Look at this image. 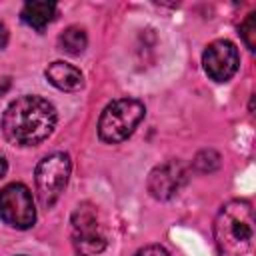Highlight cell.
I'll use <instances>...</instances> for the list:
<instances>
[{
    "label": "cell",
    "instance_id": "1",
    "mask_svg": "<svg viewBox=\"0 0 256 256\" xmlns=\"http://www.w3.org/2000/svg\"><path fill=\"white\" fill-rule=\"evenodd\" d=\"M56 108L40 96L16 98L2 116V130L8 142L16 146H36L56 128Z\"/></svg>",
    "mask_w": 256,
    "mask_h": 256
},
{
    "label": "cell",
    "instance_id": "2",
    "mask_svg": "<svg viewBox=\"0 0 256 256\" xmlns=\"http://www.w3.org/2000/svg\"><path fill=\"white\" fill-rule=\"evenodd\" d=\"M214 242L220 256L256 254V220L250 202L230 200L218 210L214 220Z\"/></svg>",
    "mask_w": 256,
    "mask_h": 256
},
{
    "label": "cell",
    "instance_id": "3",
    "mask_svg": "<svg viewBox=\"0 0 256 256\" xmlns=\"http://www.w3.org/2000/svg\"><path fill=\"white\" fill-rule=\"evenodd\" d=\"M146 114V108L136 98H118L110 102L98 120V136L106 144H118L132 136Z\"/></svg>",
    "mask_w": 256,
    "mask_h": 256
},
{
    "label": "cell",
    "instance_id": "4",
    "mask_svg": "<svg viewBox=\"0 0 256 256\" xmlns=\"http://www.w3.org/2000/svg\"><path fill=\"white\" fill-rule=\"evenodd\" d=\"M70 170H72V162L70 156L64 152H54L40 160V164L36 166L34 182L42 208L48 210L58 202V198L68 186Z\"/></svg>",
    "mask_w": 256,
    "mask_h": 256
},
{
    "label": "cell",
    "instance_id": "5",
    "mask_svg": "<svg viewBox=\"0 0 256 256\" xmlns=\"http://www.w3.org/2000/svg\"><path fill=\"white\" fill-rule=\"evenodd\" d=\"M72 244L80 256H94L106 248V236L98 218V210L92 204H80L70 218Z\"/></svg>",
    "mask_w": 256,
    "mask_h": 256
},
{
    "label": "cell",
    "instance_id": "6",
    "mask_svg": "<svg viewBox=\"0 0 256 256\" xmlns=\"http://www.w3.org/2000/svg\"><path fill=\"white\" fill-rule=\"evenodd\" d=\"M0 218L18 230H28L36 222V206L28 186L12 182L0 190Z\"/></svg>",
    "mask_w": 256,
    "mask_h": 256
},
{
    "label": "cell",
    "instance_id": "7",
    "mask_svg": "<svg viewBox=\"0 0 256 256\" xmlns=\"http://www.w3.org/2000/svg\"><path fill=\"white\" fill-rule=\"evenodd\" d=\"M202 66L214 82H228L240 66L238 48L230 40H214L202 54Z\"/></svg>",
    "mask_w": 256,
    "mask_h": 256
},
{
    "label": "cell",
    "instance_id": "8",
    "mask_svg": "<svg viewBox=\"0 0 256 256\" xmlns=\"http://www.w3.org/2000/svg\"><path fill=\"white\" fill-rule=\"evenodd\" d=\"M188 182V166L182 160H168L148 176V192L156 200H170Z\"/></svg>",
    "mask_w": 256,
    "mask_h": 256
},
{
    "label": "cell",
    "instance_id": "9",
    "mask_svg": "<svg viewBox=\"0 0 256 256\" xmlns=\"http://www.w3.org/2000/svg\"><path fill=\"white\" fill-rule=\"evenodd\" d=\"M46 80L56 86L58 90H64V92H76L82 88L84 84V78H82V72L74 66V64H68V62H62V60H56L52 62L48 68H46Z\"/></svg>",
    "mask_w": 256,
    "mask_h": 256
},
{
    "label": "cell",
    "instance_id": "10",
    "mask_svg": "<svg viewBox=\"0 0 256 256\" xmlns=\"http://www.w3.org/2000/svg\"><path fill=\"white\" fill-rule=\"evenodd\" d=\"M22 22L34 30H44L56 16V4L48 0H30L22 8Z\"/></svg>",
    "mask_w": 256,
    "mask_h": 256
},
{
    "label": "cell",
    "instance_id": "11",
    "mask_svg": "<svg viewBox=\"0 0 256 256\" xmlns=\"http://www.w3.org/2000/svg\"><path fill=\"white\" fill-rule=\"evenodd\" d=\"M58 44L60 48L66 52V54H72V56H78L86 50V44H88V38H86V32L78 26H68L60 38H58Z\"/></svg>",
    "mask_w": 256,
    "mask_h": 256
},
{
    "label": "cell",
    "instance_id": "12",
    "mask_svg": "<svg viewBox=\"0 0 256 256\" xmlns=\"http://www.w3.org/2000/svg\"><path fill=\"white\" fill-rule=\"evenodd\" d=\"M192 164H194V170H198L200 174H210V172L220 168L222 158H220V154L216 150H202V152H198L194 156Z\"/></svg>",
    "mask_w": 256,
    "mask_h": 256
},
{
    "label": "cell",
    "instance_id": "13",
    "mask_svg": "<svg viewBox=\"0 0 256 256\" xmlns=\"http://www.w3.org/2000/svg\"><path fill=\"white\" fill-rule=\"evenodd\" d=\"M240 36L246 44L248 50H254L256 48V14H248L246 20L240 24Z\"/></svg>",
    "mask_w": 256,
    "mask_h": 256
},
{
    "label": "cell",
    "instance_id": "14",
    "mask_svg": "<svg viewBox=\"0 0 256 256\" xmlns=\"http://www.w3.org/2000/svg\"><path fill=\"white\" fill-rule=\"evenodd\" d=\"M134 256H170V254H168V250H166L164 246H160V244H150V246L140 248Z\"/></svg>",
    "mask_w": 256,
    "mask_h": 256
},
{
    "label": "cell",
    "instance_id": "15",
    "mask_svg": "<svg viewBox=\"0 0 256 256\" xmlns=\"http://www.w3.org/2000/svg\"><path fill=\"white\" fill-rule=\"evenodd\" d=\"M6 44H8V28L4 22H0V50L6 48Z\"/></svg>",
    "mask_w": 256,
    "mask_h": 256
},
{
    "label": "cell",
    "instance_id": "16",
    "mask_svg": "<svg viewBox=\"0 0 256 256\" xmlns=\"http://www.w3.org/2000/svg\"><path fill=\"white\" fill-rule=\"evenodd\" d=\"M10 86H12L10 78H8V76H2V78H0V96H4V94L10 90Z\"/></svg>",
    "mask_w": 256,
    "mask_h": 256
},
{
    "label": "cell",
    "instance_id": "17",
    "mask_svg": "<svg viewBox=\"0 0 256 256\" xmlns=\"http://www.w3.org/2000/svg\"><path fill=\"white\" fill-rule=\"evenodd\" d=\"M6 170H8V164H6V160H4V156L0 154V180L6 176Z\"/></svg>",
    "mask_w": 256,
    "mask_h": 256
}]
</instances>
